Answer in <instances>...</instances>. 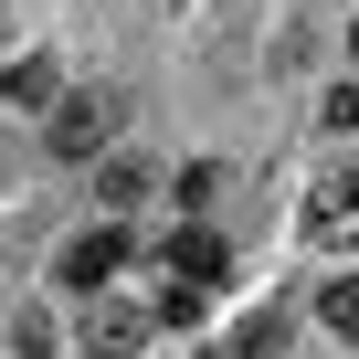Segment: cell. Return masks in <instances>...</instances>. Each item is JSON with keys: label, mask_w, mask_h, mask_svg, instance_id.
<instances>
[{"label": "cell", "mask_w": 359, "mask_h": 359, "mask_svg": "<svg viewBox=\"0 0 359 359\" xmlns=\"http://www.w3.org/2000/svg\"><path fill=\"white\" fill-rule=\"evenodd\" d=\"M116 127H127V95H116V85H85V95H64V106H53L43 148H53V158H106V148H116Z\"/></svg>", "instance_id": "1"}, {"label": "cell", "mask_w": 359, "mask_h": 359, "mask_svg": "<svg viewBox=\"0 0 359 359\" xmlns=\"http://www.w3.org/2000/svg\"><path fill=\"white\" fill-rule=\"evenodd\" d=\"M348 233H359V158L306 191V243H348Z\"/></svg>", "instance_id": "2"}, {"label": "cell", "mask_w": 359, "mask_h": 359, "mask_svg": "<svg viewBox=\"0 0 359 359\" xmlns=\"http://www.w3.org/2000/svg\"><path fill=\"white\" fill-rule=\"evenodd\" d=\"M148 327H158V306L95 296V317H85V359H127V348H148Z\"/></svg>", "instance_id": "3"}, {"label": "cell", "mask_w": 359, "mask_h": 359, "mask_svg": "<svg viewBox=\"0 0 359 359\" xmlns=\"http://www.w3.org/2000/svg\"><path fill=\"white\" fill-rule=\"evenodd\" d=\"M116 264H127V233H116V222H95V233L64 243V285H106Z\"/></svg>", "instance_id": "4"}, {"label": "cell", "mask_w": 359, "mask_h": 359, "mask_svg": "<svg viewBox=\"0 0 359 359\" xmlns=\"http://www.w3.org/2000/svg\"><path fill=\"white\" fill-rule=\"evenodd\" d=\"M0 95H11V106H64V64L53 53H11V64H0Z\"/></svg>", "instance_id": "5"}, {"label": "cell", "mask_w": 359, "mask_h": 359, "mask_svg": "<svg viewBox=\"0 0 359 359\" xmlns=\"http://www.w3.org/2000/svg\"><path fill=\"white\" fill-rule=\"evenodd\" d=\"M169 275H191V285H222V275H233L222 233H201V222H191V233H169Z\"/></svg>", "instance_id": "6"}, {"label": "cell", "mask_w": 359, "mask_h": 359, "mask_svg": "<svg viewBox=\"0 0 359 359\" xmlns=\"http://www.w3.org/2000/svg\"><path fill=\"white\" fill-rule=\"evenodd\" d=\"M95 191H106L116 212H127V201H148V158H127V148H106V158H95Z\"/></svg>", "instance_id": "7"}, {"label": "cell", "mask_w": 359, "mask_h": 359, "mask_svg": "<svg viewBox=\"0 0 359 359\" xmlns=\"http://www.w3.org/2000/svg\"><path fill=\"white\" fill-rule=\"evenodd\" d=\"M317 317H327L338 338H359V275H327V285H317Z\"/></svg>", "instance_id": "8"}, {"label": "cell", "mask_w": 359, "mask_h": 359, "mask_svg": "<svg viewBox=\"0 0 359 359\" xmlns=\"http://www.w3.org/2000/svg\"><path fill=\"white\" fill-rule=\"evenodd\" d=\"M233 359H285V317L264 306V317H243V338H233Z\"/></svg>", "instance_id": "9"}, {"label": "cell", "mask_w": 359, "mask_h": 359, "mask_svg": "<svg viewBox=\"0 0 359 359\" xmlns=\"http://www.w3.org/2000/svg\"><path fill=\"white\" fill-rule=\"evenodd\" d=\"M327 127H338V137L359 127V74H348V85H327Z\"/></svg>", "instance_id": "10"}, {"label": "cell", "mask_w": 359, "mask_h": 359, "mask_svg": "<svg viewBox=\"0 0 359 359\" xmlns=\"http://www.w3.org/2000/svg\"><path fill=\"white\" fill-rule=\"evenodd\" d=\"M201 359H233V348H201Z\"/></svg>", "instance_id": "11"}, {"label": "cell", "mask_w": 359, "mask_h": 359, "mask_svg": "<svg viewBox=\"0 0 359 359\" xmlns=\"http://www.w3.org/2000/svg\"><path fill=\"white\" fill-rule=\"evenodd\" d=\"M348 53H359V22H348Z\"/></svg>", "instance_id": "12"}]
</instances>
